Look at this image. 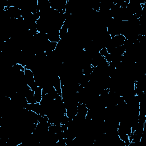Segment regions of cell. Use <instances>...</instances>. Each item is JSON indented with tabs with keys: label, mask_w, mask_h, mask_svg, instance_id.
I'll use <instances>...</instances> for the list:
<instances>
[{
	"label": "cell",
	"mask_w": 146,
	"mask_h": 146,
	"mask_svg": "<svg viewBox=\"0 0 146 146\" xmlns=\"http://www.w3.org/2000/svg\"><path fill=\"white\" fill-rule=\"evenodd\" d=\"M34 98L36 103H40L43 97V89L40 86H37L34 90Z\"/></svg>",
	"instance_id": "6da1fadb"
}]
</instances>
